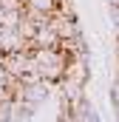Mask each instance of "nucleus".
Here are the masks:
<instances>
[{"instance_id": "nucleus-1", "label": "nucleus", "mask_w": 119, "mask_h": 122, "mask_svg": "<svg viewBox=\"0 0 119 122\" xmlns=\"http://www.w3.org/2000/svg\"><path fill=\"white\" fill-rule=\"evenodd\" d=\"M31 46L34 43H29L20 34V29H3L0 26V54H9V51H31Z\"/></svg>"}, {"instance_id": "nucleus-2", "label": "nucleus", "mask_w": 119, "mask_h": 122, "mask_svg": "<svg viewBox=\"0 0 119 122\" xmlns=\"http://www.w3.org/2000/svg\"><path fill=\"white\" fill-rule=\"evenodd\" d=\"M48 26L57 31L60 40H71V37L82 34L79 26H77V17H68V14H62V11H54V14L48 17Z\"/></svg>"}, {"instance_id": "nucleus-3", "label": "nucleus", "mask_w": 119, "mask_h": 122, "mask_svg": "<svg viewBox=\"0 0 119 122\" xmlns=\"http://www.w3.org/2000/svg\"><path fill=\"white\" fill-rule=\"evenodd\" d=\"M26 60H29V51H9V54H0V65L6 68V74L11 80H20L23 68H26Z\"/></svg>"}, {"instance_id": "nucleus-4", "label": "nucleus", "mask_w": 119, "mask_h": 122, "mask_svg": "<svg viewBox=\"0 0 119 122\" xmlns=\"http://www.w3.org/2000/svg\"><path fill=\"white\" fill-rule=\"evenodd\" d=\"M31 43H34L37 48H57V46H60V37H57V31L45 23V26H37L34 40H31Z\"/></svg>"}, {"instance_id": "nucleus-5", "label": "nucleus", "mask_w": 119, "mask_h": 122, "mask_svg": "<svg viewBox=\"0 0 119 122\" xmlns=\"http://www.w3.org/2000/svg\"><path fill=\"white\" fill-rule=\"evenodd\" d=\"M20 20H23V11H17V9H3L0 11V26L3 29H17Z\"/></svg>"}, {"instance_id": "nucleus-6", "label": "nucleus", "mask_w": 119, "mask_h": 122, "mask_svg": "<svg viewBox=\"0 0 119 122\" xmlns=\"http://www.w3.org/2000/svg\"><path fill=\"white\" fill-rule=\"evenodd\" d=\"M26 6H29V9H34V11L48 14V17L57 11V0H26Z\"/></svg>"}, {"instance_id": "nucleus-7", "label": "nucleus", "mask_w": 119, "mask_h": 122, "mask_svg": "<svg viewBox=\"0 0 119 122\" xmlns=\"http://www.w3.org/2000/svg\"><path fill=\"white\" fill-rule=\"evenodd\" d=\"M9 97H14V91L9 88V82H3V80H0V99H9Z\"/></svg>"}, {"instance_id": "nucleus-8", "label": "nucleus", "mask_w": 119, "mask_h": 122, "mask_svg": "<svg viewBox=\"0 0 119 122\" xmlns=\"http://www.w3.org/2000/svg\"><path fill=\"white\" fill-rule=\"evenodd\" d=\"M0 11H3V3H0Z\"/></svg>"}]
</instances>
